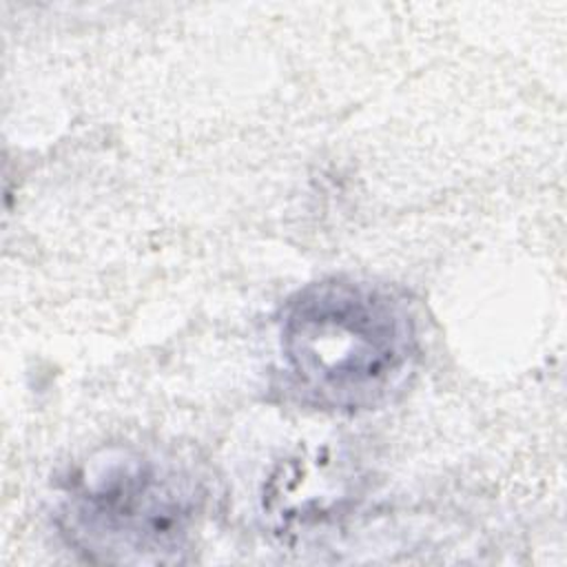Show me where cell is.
<instances>
[{
	"label": "cell",
	"mask_w": 567,
	"mask_h": 567,
	"mask_svg": "<svg viewBox=\"0 0 567 567\" xmlns=\"http://www.w3.org/2000/svg\"><path fill=\"white\" fill-rule=\"evenodd\" d=\"M279 357L299 403L332 414L372 412L408 385L419 363L416 315L388 284L319 279L284 303Z\"/></svg>",
	"instance_id": "6da1fadb"
},
{
	"label": "cell",
	"mask_w": 567,
	"mask_h": 567,
	"mask_svg": "<svg viewBox=\"0 0 567 567\" xmlns=\"http://www.w3.org/2000/svg\"><path fill=\"white\" fill-rule=\"evenodd\" d=\"M202 509V481L184 463L111 447L62 481L55 523L91 563L173 565L186 558Z\"/></svg>",
	"instance_id": "7a4b0ae2"
}]
</instances>
